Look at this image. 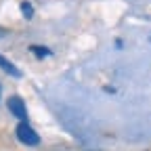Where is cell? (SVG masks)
Wrapping results in <instances>:
<instances>
[{
    "mask_svg": "<svg viewBox=\"0 0 151 151\" xmlns=\"http://www.w3.org/2000/svg\"><path fill=\"white\" fill-rule=\"evenodd\" d=\"M17 139L21 141L23 145H29V147H36L38 143H40V137H38V132H36L27 122L17 124Z\"/></svg>",
    "mask_w": 151,
    "mask_h": 151,
    "instance_id": "obj_1",
    "label": "cell"
},
{
    "mask_svg": "<svg viewBox=\"0 0 151 151\" xmlns=\"http://www.w3.org/2000/svg\"><path fill=\"white\" fill-rule=\"evenodd\" d=\"M6 105H9V109H11V113L13 116H17L21 122H25V116H27V109H25V101L21 99V97H17V94H13V97L6 101Z\"/></svg>",
    "mask_w": 151,
    "mask_h": 151,
    "instance_id": "obj_2",
    "label": "cell"
},
{
    "mask_svg": "<svg viewBox=\"0 0 151 151\" xmlns=\"http://www.w3.org/2000/svg\"><path fill=\"white\" fill-rule=\"evenodd\" d=\"M0 69H4L9 76H13V78H21V69H19V67H15L9 59H6V57H2V55H0Z\"/></svg>",
    "mask_w": 151,
    "mask_h": 151,
    "instance_id": "obj_3",
    "label": "cell"
},
{
    "mask_svg": "<svg viewBox=\"0 0 151 151\" xmlns=\"http://www.w3.org/2000/svg\"><path fill=\"white\" fill-rule=\"evenodd\" d=\"M29 50L34 52V55H38V57H40V59H44V57H50V50L48 48H44V46H29Z\"/></svg>",
    "mask_w": 151,
    "mask_h": 151,
    "instance_id": "obj_4",
    "label": "cell"
},
{
    "mask_svg": "<svg viewBox=\"0 0 151 151\" xmlns=\"http://www.w3.org/2000/svg\"><path fill=\"white\" fill-rule=\"evenodd\" d=\"M21 11H23V17H25V19H32L34 9H32V4H29V2H21Z\"/></svg>",
    "mask_w": 151,
    "mask_h": 151,
    "instance_id": "obj_5",
    "label": "cell"
},
{
    "mask_svg": "<svg viewBox=\"0 0 151 151\" xmlns=\"http://www.w3.org/2000/svg\"><path fill=\"white\" fill-rule=\"evenodd\" d=\"M6 34H9V32H6L4 27H0V36H6Z\"/></svg>",
    "mask_w": 151,
    "mask_h": 151,
    "instance_id": "obj_6",
    "label": "cell"
}]
</instances>
